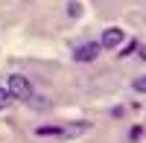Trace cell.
Listing matches in <instances>:
<instances>
[{"mask_svg":"<svg viewBox=\"0 0 146 143\" xmlns=\"http://www.w3.org/2000/svg\"><path fill=\"white\" fill-rule=\"evenodd\" d=\"M6 91L12 93V99H27L32 93V82L27 76H21V73H12L9 82H6Z\"/></svg>","mask_w":146,"mask_h":143,"instance_id":"obj_1","label":"cell"},{"mask_svg":"<svg viewBox=\"0 0 146 143\" xmlns=\"http://www.w3.org/2000/svg\"><path fill=\"white\" fill-rule=\"evenodd\" d=\"M100 53H102L100 41H88V44H79L76 50H73V58L82 62V64H88V62H96V56H100Z\"/></svg>","mask_w":146,"mask_h":143,"instance_id":"obj_2","label":"cell"},{"mask_svg":"<svg viewBox=\"0 0 146 143\" xmlns=\"http://www.w3.org/2000/svg\"><path fill=\"white\" fill-rule=\"evenodd\" d=\"M123 41H126L123 29H120V26H108L102 32V38H100V47H102V50H111V47H123Z\"/></svg>","mask_w":146,"mask_h":143,"instance_id":"obj_3","label":"cell"},{"mask_svg":"<svg viewBox=\"0 0 146 143\" xmlns=\"http://www.w3.org/2000/svg\"><path fill=\"white\" fill-rule=\"evenodd\" d=\"M23 102H27L29 108H35V111H47V108H53V99H50V97H41V93H35V91H32Z\"/></svg>","mask_w":146,"mask_h":143,"instance_id":"obj_4","label":"cell"},{"mask_svg":"<svg viewBox=\"0 0 146 143\" xmlns=\"http://www.w3.org/2000/svg\"><path fill=\"white\" fill-rule=\"evenodd\" d=\"M35 134L38 137H64V126H38Z\"/></svg>","mask_w":146,"mask_h":143,"instance_id":"obj_5","label":"cell"},{"mask_svg":"<svg viewBox=\"0 0 146 143\" xmlns=\"http://www.w3.org/2000/svg\"><path fill=\"white\" fill-rule=\"evenodd\" d=\"M67 15L70 18H82V3H79V0H70V3H67Z\"/></svg>","mask_w":146,"mask_h":143,"instance_id":"obj_6","label":"cell"},{"mask_svg":"<svg viewBox=\"0 0 146 143\" xmlns=\"http://www.w3.org/2000/svg\"><path fill=\"white\" fill-rule=\"evenodd\" d=\"M131 53H137V41H129V44L123 47V50H120V58H129Z\"/></svg>","mask_w":146,"mask_h":143,"instance_id":"obj_7","label":"cell"},{"mask_svg":"<svg viewBox=\"0 0 146 143\" xmlns=\"http://www.w3.org/2000/svg\"><path fill=\"white\" fill-rule=\"evenodd\" d=\"M9 102H12V93H9L6 88H0V111L9 108Z\"/></svg>","mask_w":146,"mask_h":143,"instance_id":"obj_8","label":"cell"},{"mask_svg":"<svg viewBox=\"0 0 146 143\" xmlns=\"http://www.w3.org/2000/svg\"><path fill=\"white\" fill-rule=\"evenodd\" d=\"M131 88H135L137 93H146V76H137L135 82H131Z\"/></svg>","mask_w":146,"mask_h":143,"instance_id":"obj_9","label":"cell"},{"mask_svg":"<svg viewBox=\"0 0 146 143\" xmlns=\"http://www.w3.org/2000/svg\"><path fill=\"white\" fill-rule=\"evenodd\" d=\"M129 137H131V140H140V137H143V128H140V126H135V128L129 132Z\"/></svg>","mask_w":146,"mask_h":143,"instance_id":"obj_10","label":"cell"}]
</instances>
